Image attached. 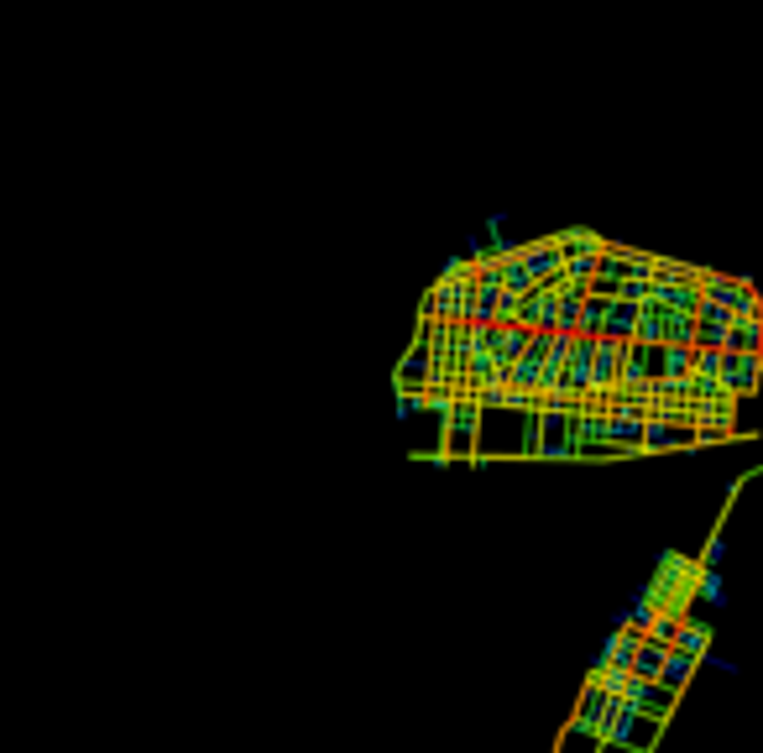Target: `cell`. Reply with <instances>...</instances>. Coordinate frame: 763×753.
<instances>
[{"label":"cell","mask_w":763,"mask_h":753,"mask_svg":"<svg viewBox=\"0 0 763 753\" xmlns=\"http://www.w3.org/2000/svg\"><path fill=\"white\" fill-rule=\"evenodd\" d=\"M523 262H528V272H534V283L539 288H554V283H565V246L554 241V236H544V241H528L523 246Z\"/></svg>","instance_id":"1"},{"label":"cell","mask_w":763,"mask_h":753,"mask_svg":"<svg viewBox=\"0 0 763 753\" xmlns=\"http://www.w3.org/2000/svg\"><path fill=\"white\" fill-rule=\"evenodd\" d=\"M638 649H643V633H633V628H612V633H607V644L596 649L591 670H612V665H628V670H633Z\"/></svg>","instance_id":"2"},{"label":"cell","mask_w":763,"mask_h":753,"mask_svg":"<svg viewBox=\"0 0 763 753\" xmlns=\"http://www.w3.org/2000/svg\"><path fill=\"white\" fill-rule=\"evenodd\" d=\"M675 649L680 654H690L701 665V659H711V623H701V618H685L680 623V638H675Z\"/></svg>","instance_id":"3"},{"label":"cell","mask_w":763,"mask_h":753,"mask_svg":"<svg viewBox=\"0 0 763 753\" xmlns=\"http://www.w3.org/2000/svg\"><path fill=\"white\" fill-rule=\"evenodd\" d=\"M664 665H669V649H664V644H654V638H643V649H638V659H633V675H643V680H659V675H664Z\"/></svg>","instance_id":"4"},{"label":"cell","mask_w":763,"mask_h":753,"mask_svg":"<svg viewBox=\"0 0 763 753\" xmlns=\"http://www.w3.org/2000/svg\"><path fill=\"white\" fill-rule=\"evenodd\" d=\"M690 675H696V659H690V654H680V649H669V665H664V686L669 691H685L690 686Z\"/></svg>","instance_id":"5"},{"label":"cell","mask_w":763,"mask_h":753,"mask_svg":"<svg viewBox=\"0 0 763 753\" xmlns=\"http://www.w3.org/2000/svg\"><path fill=\"white\" fill-rule=\"evenodd\" d=\"M696 597H701V602H711V607H722V602H727V586H722V576H716V570H701Z\"/></svg>","instance_id":"6"},{"label":"cell","mask_w":763,"mask_h":753,"mask_svg":"<svg viewBox=\"0 0 763 753\" xmlns=\"http://www.w3.org/2000/svg\"><path fill=\"white\" fill-rule=\"evenodd\" d=\"M722 529H711V539H706V550H701V570H716V560H722Z\"/></svg>","instance_id":"7"}]
</instances>
